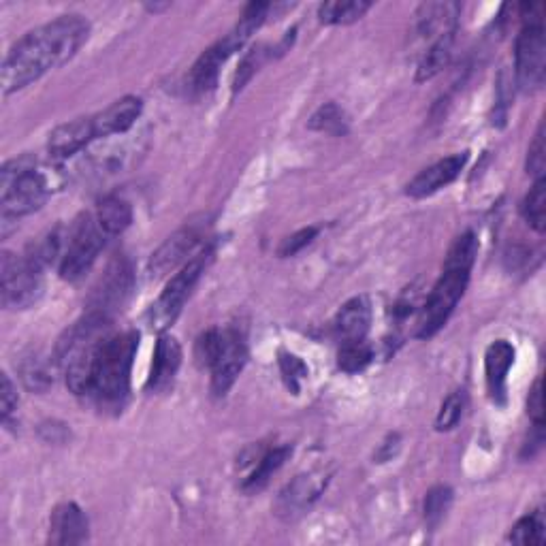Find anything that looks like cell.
<instances>
[{"label":"cell","mask_w":546,"mask_h":546,"mask_svg":"<svg viewBox=\"0 0 546 546\" xmlns=\"http://www.w3.org/2000/svg\"><path fill=\"white\" fill-rule=\"evenodd\" d=\"M90 37V24L82 15H60L58 20L39 26L15 43L0 71V88L9 96L39 77L67 64Z\"/></svg>","instance_id":"obj_1"},{"label":"cell","mask_w":546,"mask_h":546,"mask_svg":"<svg viewBox=\"0 0 546 546\" xmlns=\"http://www.w3.org/2000/svg\"><path fill=\"white\" fill-rule=\"evenodd\" d=\"M139 346V333L111 331L101 344L96 355L92 382L88 397H92L101 408H122L124 399L131 389L133 361Z\"/></svg>","instance_id":"obj_2"},{"label":"cell","mask_w":546,"mask_h":546,"mask_svg":"<svg viewBox=\"0 0 546 546\" xmlns=\"http://www.w3.org/2000/svg\"><path fill=\"white\" fill-rule=\"evenodd\" d=\"M52 192L50 173L43 171L32 156H20L5 163L0 171V210L3 220L22 218L37 212Z\"/></svg>","instance_id":"obj_3"},{"label":"cell","mask_w":546,"mask_h":546,"mask_svg":"<svg viewBox=\"0 0 546 546\" xmlns=\"http://www.w3.org/2000/svg\"><path fill=\"white\" fill-rule=\"evenodd\" d=\"M105 244L107 235L96 218L90 214L79 216L67 233V242H64V250L58 261L60 278L67 282L82 280L99 259Z\"/></svg>","instance_id":"obj_4"},{"label":"cell","mask_w":546,"mask_h":546,"mask_svg":"<svg viewBox=\"0 0 546 546\" xmlns=\"http://www.w3.org/2000/svg\"><path fill=\"white\" fill-rule=\"evenodd\" d=\"M470 271L472 269L444 265L440 280L433 286V291L429 293L421 310L419 323H416V337L429 340V337L436 335L448 323V318L455 312L465 288H468Z\"/></svg>","instance_id":"obj_5"},{"label":"cell","mask_w":546,"mask_h":546,"mask_svg":"<svg viewBox=\"0 0 546 546\" xmlns=\"http://www.w3.org/2000/svg\"><path fill=\"white\" fill-rule=\"evenodd\" d=\"M210 256H212V250L207 248L205 252L197 254L195 259H190L186 265H182L180 271L167 282L165 291L160 293V297L156 299V303L148 312V323L152 329L163 333L165 329H169L175 323V318H178L180 312L184 310L192 288L197 286V282L203 276V271L207 269Z\"/></svg>","instance_id":"obj_6"},{"label":"cell","mask_w":546,"mask_h":546,"mask_svg":"<svg viewBox=\"0 0 546 546\" xmlns=\"http://www.w3.org/2000/svg\"><path fill=\"white\" fill-rule=\"evenodd\" d=\"M41 269L28 256L3 252L0 256V301L7 310H26L43 293Z\"/></svg>","instance_id":"obj_7"},{"label":"cell","mask_w":546,"mask_h":546,"mask_svg":"<svg viewBox=\"0 0 546 546\" xmlns=\"http://www.w3.org/2000/svg\"><path fill=\"white\" fill-rule=\"evenodd\" d=\"M517 84L523 92H536L544 84L546 75V41L542 24H523L515 43Z\"/></svg>","instance_id":"obj_8"},{"label":"cell","mask_w":546,"mask_h":546,"mask_svg":"<svg viewBox=\"0 0 546 546\" xmlns=\"http://www.w3.org/2000/svg\"><path fill=\"white\" fill-rule=\"evenodd\" d=\"M133 284L135 276L131 263L124 256H118L116 261L109 263L103 278L94 286L88 299V312H99L111 318L126 303V299L131 297Z\"/></svg>","instance_id":"obj_9"},{"label":"cell","mask_w":546,"mask_h":546,"mask_svg":"<svg viewBox=\"0 0 546 546\" xmlns=\"http://www.w3.org/2000/svg\"><path fill=\"white\" fill-rule=\"evenodd\" d=\"M248 363V346L244 335L235 329L220 331V346L210 365L212 369V391L214 395H227L229 389L244 372Z\"/></svg>","instance_id":"obj_10"},{"label":"cell","mask_w":546,"mask_h":546,"mask_svg":"<svg viewBox=\"0 0 546 546\" xmlns=\"http://www.w3.org/2000/svg\"><path fill=\"white\" fill-rule=\"evenodd\" d=\"M465 163H468V152H459L438 160L436 165H431L416 175L406 186V195L412 199H425L436 195L438 190L453 184L459 178L461 171L465 169Z\"/></svg>","instance_id":"obj_11"},{"label":"cell","mask_w":546,"mask_h":546,"mask_svg":"<svg viewBox=\"0 0 546 546\" xmlns=\"http://www.w3.org/2000/svg\"><path fill=\"white\" fill-rule=\"evenodd\" d=\"M201 242V229L190 224V227H184L180 231H175L167 242L160 246L150 261V271L152 276H165L167 271H173L178 265L188 263V254L195 250Z\"/></svg>","instance_id":"obj_12"},{"label":"cell","mask_w":546,"mask_h":546,"mask_svg":"<svg viewBox=\"0 0 546 546\" xmlns=\"http://www.w3.org/2000/svg\"><path fill=\"white\" fill-rule=\"evenodd\" d=\"M231 54H235V52L227 39H222V41L214 43L212 47H207V50L197 58V62L192 64V69H190V75H188L190 92L192 94H207L210 90H214V86L218 84L222 64L231 58Z\"/></svg>","instance_id":"obj_13"},{"label":"cell","mask_w":546,"mask_h":546,"mask_svg":"<svg viewBox=\"0 0 546 546\" xmlns=\"http://www.w3.org/2000/svg\"><path fill=\"white\" fill-rule=\"evenodd\" d=\"M182 365V348L175 340L173 335L160 333L158 342L154 348V359H152V367H150V378L146 389L160 393L171 387V382L178 374V369Z\"/></svg>","instance_id":"obj_14"},{"label":"cell","mask_w":546,"mask_h":546,"mask_svg":"<svg viewBox=\"0 0 546 546\" xmlns=\"http://www.w3.org/2000/svg\"><path fill=\"white\" fill-rule=\"evenodd\" d=\"M94 139H96V131H94L92 116L77 118L54 128L50 141H47V152H50L54 160H64V158L75 156L77 152H82Z\"/></svg>","instance_id":"obj_15"},{"label":"cell","mask_w":546,"mask_h":546,"mask_svg":"<svg viewBox=\"0 0 546 546\" xmlns=\"http://www.w3.org/2000/svg\"><path fill=\"white\" fill-rule=\"evenodd\" d=\"M143 111V101L139 96H122L116 103L105 107L101 114L92 116L96 139L111 137V135H122L128 128H133L139 120Z\"/></svg>","instance_id":"obj_16"},{"label":"cell","mask_w":546,"mask_h":546,"mask_svg":"<svg viewBox=\"0 0 546 546\" xmlns=\"http://www.w3.org/2000/svg\"><path fill=\"white\" fill-rule=\"evenodd\" d=\"M88 517L84 510L73 502L60 504L54 508L52 519H50V544H82L88 540Z\"/></svg>","instance_id":"obj_17"},{"label":"cell","mask_w":546,"mask_h":546,"mask_svg":"<svg viewBox=\"0 0 546 546\" xmlns=\"http://www.w3.org/2000/svg\"><path fill=\"white\" fill-rule=\"evenodd\" d=\"M327 485V478H316V476H297L291 485L280 493L276 502V515L282 519H295L305 508H310L318 495L323 493Z\"/></svg>","instance_id":"obj_18"},{"label":"cell","mask_w":546,"mask_h":546,"mask_svg":"<svg viewBox=\"0 0 546 546\" xmlns=\"http://www.w3.org/2000/svg\"><path fill=\"white\" fill-rule=\"evenodd\" d=\"M372 325V308L365 297H355L342 305V310L337 312L333 320L335 337L342 344L346 342H361Z\"/></svg>","instance_id":"obj_19"},{"label":"cell","mask_w":546,"mask_h":546,"mask_svg":"<svg viewBox=\"0 0 546 546\" xmlns=\"http://www.w3.org/2000/svg\"><path fill=\"white\" fill-rule=\"evenodd\" d=\"M512 363H515V346L506 340L493 342L485 352V376L491 399L504 404L506 399V378Z\"/></svg>","instance_id":"obj_20"},{"label":"cell","mask_w":546,"mask_h":546,"mask_svg":"<svg viewBox=\"0 0 546 546\" xmlns=\"http://www.w3.org/2000/svg\"><path fill=\"white\" fill-rule=\"evenodd\" d=\"M18 374L24 387L32 393H45L54 384V365L41 352L26 355L18 365Z\"/></svg>","instance_id":"obj_21"},{"label":"cell","mask_w":546,"mask_h":546,"mask_svg":"<svg viewBox=\"0 0 546 546\" xmlns=\"http://www.w3.org/2000/svg\"><path fill=\"white\" fill-rule=\"evenodd\" d=\"M94 218L96 222H99V227L105 231L107 237H114L131 227L133 210L131 205H128V201H124L122 197L109 195L99 203V210H96Z\"/></svg>","instance_id":"obj_22"},{"label":"cell","mask_w":546,"mask_h":546,"mask_svg":"<svg viewBox=\"0 0 546 546\" xmlns=\"http://www.w3.org/2000/svg\"><path fill=\"white\" fill-rule=\"evenodd\" d=\"M293 453V448L291 446H278V448H269L267 453H263L259 457V461H256L254 465V470L248 474V478L244 480V485L242 489L246 493H256V491H261L267 487L269 480L273 478V474H276L284 461L288 459V455Z\"/></svg>","instance_id":"obj_23"},{"label":"cell","mask_w":546,"mask_h":546,"mask_svg":"<svg viewBox=\"0 0 546 546\" xmlns=\"http://www.w3.org/2000/svg\"><path fill=\"white\" fill-rule=\"evenodd\" d=\"M372 9V3L365 0H331L318 7V20L327 26H346L359 22Z\"/></svg>","instance_id":"obj_24"},{"label":"cell","mask_w":546,"mask_h":546,"mask_svg":"<svg viewBox=\"0 0 546 546\" xmlns=\"http://www.w3.org/2000/svg\"><path fill=\"white\" fill-rule=\"evenodd\" d=\"M269 11H271V5H269V3H250V5L244 9L242 18H239L237 26L229 32L227 37H224V39L229 41V45L233 47V52L242 50V47L246 45V41L254 35L256 30H259V28L265 24Z\"/></svg>","instance_id":"obj_25"},{"label":"cell","mask_w":546,"mask_h":546,"mask_svg":"<svg viewBox=\"0 0 546 546\" xmlns=\"http://www.w3.org/2000/svg\"><path fill=\"white\" fill-rule=\"evenodd\" d=\"M453 43H455V35H448L429 45L427 50H423L419 69H416V82H429V79L436 77L446 67L453 54Z\"/></svg>","instance_id":"obj_26"},{"label":"cell","mask_w":546,"mask_h":546,"mask_svg":"<svg viewBox=\"0 0 546 546\" xmlns=\"http://www.w3.org/2000/svg\"><path fill=\"white\" fill-rule=\"evenodd\" d=\"M310 131L325 133L333 137H344L348 133V116L337 103H325L308 122Z\"/></svg>","instance_id":"obj_27"},{"label":"cell","mask_w":546,"mask_h":546,"mask_svg":"<svg viewBox=\"0 0 546 546\" xmlns=\"http://www.w3.org/2000/svg\"><path fill=\"white\" fill-rule=\"evenodd\" d=\"M521 212L529 227L538 233H544L546 229V180L544 178L536 180L534 186L529 188L527 197L523 199Z\"/></svg>","instance_id":"obj_28"},{"label":"cell","mask_w":546,"mask_h":546,"mask_svg":"<svg viewBox=\"0 0 546 546\" xmlns=\"http://www.w3.org/2000/svg\"><path fill=\"white\" fill-rule=\"evenodd\" d=\"M374 350L365 340L361 342H346L342 344L340 352H337V367L346 374H359L372 363Z\"/></svg>","instance_id":"obj_29"},{"label":"cell","mask_w":546,"mask_h":546,"mask_svg":"<svg viewBox=\"0 0 546 546\" xmlns=\"http://www.w3.org/2000/svg\"><path fill=\"white\" fill-rule=\"evenodd\" d=\"M512 544L519 546H540L546 540L544 534V521L540 512H534V515H527L517 521V525L512 527V532L508 536Z\"/></svg>","instance_id":"obj_30"},{"label":"cell","mask_w":546,"mask_h":546,"mask_svg":"<svg viewBox=\"0 0 546 546\" xmlns=\"http://www.w3.org/2000/svg\"><path fill=\"white\" fill-rule=\"evenodd\" d=\"M476 254H478V239L472 231H468L455 239L451 250H448V254H446L444 265L472 269V265L476 261Z\"/></svg>","instance_id":"obj_31"},{"label":"cell","mask_w":546,"mask_h":546,"mask_svg":"<svg viewBox=\"0 0 546 546\" xmlns=\"http://www.w3.org/2000/svg\"><path fill=\"white\" fill-rule=\"evenodd\" d=\"M265 60H267V47L265 45H254L250 52H246L242 62H239L235 79H233V94L242 92L246 88V84L250 82V79L256 73H259V69L265 64Z\"/></svg>","instance_id":"obj_32"},{"label":"cell","mask_w":546,"mask_h":546,"mask_svg":"<svg viewBox=\"0 0 546 546\" xmlns=\"http://www.w3.org/2000/svg\"><path fill=\"white\" fill-rule=\"evenodd\" d=\"M465 406H468V395H465V391H455L448 395L436 416V429L438 431L455 429L465 412Z\"/></svg>","instance_id":"obj_33"},{"label":"cell","mask_w":546,"mask_h":546,"mask_svg":"<svg viewBox=\"0 0 546 546\" xmlns=\"http://www.w3.org/2000/svg\"><path fill=\"white\" fill-rule=\"evenodd\" d=\"M453 504V489L451 487H433L425 497V519L431 527H436Z\"/></svg>","instance_id":"obj_34"},{"label":"cell","mask_w":546,"mask_h":546,"mask_svg":"<svg viewBox=\"0 0 546 546\" xmlns=\"http://www.w3.org/2000/svg\"><path fill=\"white\" fill-rule=\"evenodd\" d=\"M280 372L288 391H293L297 395L299 382L308 376V365H305L299 357L291 355V352H280Z\"/></svg>","instance_id":"obj_35"},{"label":"cell","mask_w":546,"mask_h":546,"mask_svg":"<svg viewBox=\"0 0 546 546\" xmlns=\"http://www.w3.org/2000/svg\"><path fill=\"white\" fill-rule=\"evenodd\" d=\"M544 167H546V158H544V124L538 126V133L529 146L527 152V171L534 175L536 180L544 178Z\"/></svg>","instance_id":"obj_36"},{"label":"cell","mask_w":546,"mask_h":546,"mask_svg":"<svg viewBox=\"0 0 546 546\" xmlns=\"http://www.w3.org/2000/svg\"><path fill=\"white\" fill-rule=\"evenodd\" d=\"M316 235H318V227L301 229V231L293 233L291 237H286V239H284L282 246H280V250H278V254H280V256H295V254H299L305 246H310V244L314 242V239H316Z\"/></svg>","instance_id":"obj_37"},{"label":"cell","mask_w":546,"mask_h":546,"mask_svg":"<svg viewBox=\"0 0 546 546\" xmlns=\"http://www.w3.org/2000/svg\"><path fill=\"white\" fill-rule=\"evenodd\" d=\"M3 387H0V408H3V423H9L11 414L18 408V389L7 374H3Z\"/></svg>","instance_id":"obj_38"},{"label":"cell","mask_w":546,"mask_h":546,"mask_svg":"<svg viewBox=\"0 0 546 546\" xmlns=\"http://www.w3.org/2000/svg\"><path fill=\"white\" fill-rule=\"evenodd\" d=\"M527 412L532 416L534 427H544V393H542V380H536L532 393L527 399Z\"/></svg>","instance_id":"obj_39"},{"label":"cell","mask_w":546,"mask_h":546,"mask_svg":"<svg viewBox=\"0 0 546 546\" xmlns=\"http://www.w3.org/2000/svg\"><path fill=\"white\" fill-rule=\"evenodd\" d=\"M399 451V436L397 433H393V436L387 438V442H382L380 451L376 453V461L378 463H384V461H391Z\"/></svg>","instance_id":"obj_40"}]
</instances>
